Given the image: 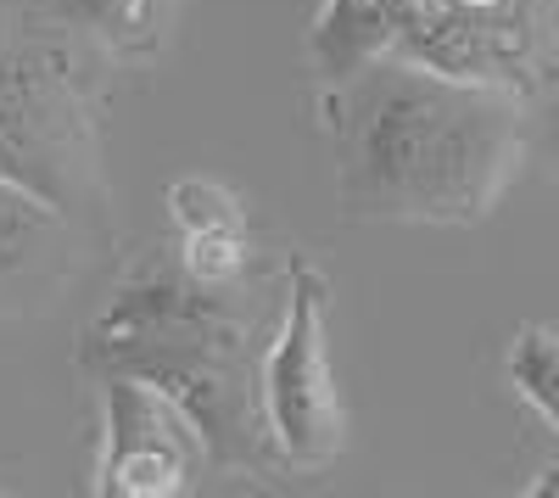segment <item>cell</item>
I'll return each instance as SVG.
<instances>
[{
  "instance_id": "1",
  "label": "cell",
  "mask_w": 559,
  "mask_h": 498,
  "mask_svg": "<svg viewBox=\"0 0 559 498\" xmlns=\"http://www.w3.org/2000/svg\"><path fill=\"white\" fill-rule=\"evenodd\" d=\"M319 129L364 224H481L526 168V96L397 51L324 84Z\"/></svg>"
},
{
  "instance_id": "2",
  "label": "cell",
  "mask_w": 559,
  "mask_h": 498,
  "mask_svg": "<svg viewBox=\"0 0 559 498\" xmlns=\"http://www.w3.org/2000/svg\"><path fill=\"white\" fill-rule=\"evenodd\" d=\"M241 286H202L185 275L174 247L146 252L118 281L112 303L84 331L90 370H123L168 392L197 420L213 471H252L269 460L258 358L247 342Z\"/></svg>"
},
{
  "instance_id": "3",
  "label": "cell",
  "mask_w": 559,
  "mask_h": 498,
  "mask_svg": "<svg viewBox=\"0 0 559 498\" xmlns=\"http://www.w3.org/2000/svg\"><path fill=\"white\" fill-rule=\"evenodd\" d=\"M73 51V39L45 28L0 51V179L57 202L62 213L96 197L102 179V146Z\"/></svg>"
},
{
  "instance_id": "4",
  "label": "cell",
  "mask_w": 559,
  "mask_h": 498,
  "mask_svg": "<svg viewBox=\"0 0 559 498\" xmlns=\"http://www.w3.org/2000/svg\"><path fill=\"white\" fill-rule=\"evenodd\" d=\"M280 325L258 358V403H263V442L280 471L313 476L342 460L347 448V410L324 336V303L331 281L308 258L286 263L280 281Z\"/></svg>"
},
{
  "instance_id": "5",
  "label": "cell",
  "mask_w": 559,
  "mask_h": 498,
  "mask_svg": "<svg viewBox=\"0 0 559 498\" xmlns=\"http://www.w3.org/2000/svg\"><path fill=\"white\" fill-rule=\"evenodd\" d=\"M397 57L532 102L559 84V0H397Z\"/></svg>"
},
{
  "instance_id": "6",
  "label": "cell",
  "mask_w": 559,
  "mask_h": 498,
  "mask_svg": "<svg viewBox=\"0 0 559 498\" xmlns=\"http://www.w3.org/2000/svg\"><path fill=\"white\" fill-rule=\"evenodd\" d=\"M102 465H96V493L112 498H174L191 487L202 465H213L197 420L179 410L168 392L152 381L102 370Z\"/></svg>"
},
{
  "instance_id": "7",
  "label": "cell",
  "mask_w": 559,
  "mask_h": 498,
  "mask_svg": "<svg viewBox=\"0 0 559 498\" xmlns=\"http://www.w3.org/2000/svg\"><path fill=\"white\" fill-rule=\"evenodd\" d=\"M79 269L73 218L12 179H0V313L23 308V297H51Z\"/></svg>"
},
{
  "instance_id": "8",
  "label": "cell",
  "mask_w": 559,
  "mask_h": 498,
  "mask_svg": "<svg viewBox=\"0 0 559 498\" xmlns=\"http://www.w3.org/2000/svg\"><path fill=\"white\" fill-rule=\"evenodd\" d=\"M23 17L73 45H96L118 62H146L163 51L168 0H23Z\"/></svg>"
},
{
  "instance_id": "9",
  "label": "cell",
  "mask_w": 559,
  "mask_h": 498,
  "mask_svg": "<svg viewBox=\"0 0 559 498\" xmlns=\"http://www.w3.org/2000/svg\"><path fill=\"white\" fill-rule=\"evenodd\" d=\"M397 51V0H324L308 28V68L319 84H336Z\"/></svg>"
},
{
  "instance_id": "10",
  "label": "cell",
  "mask_w": 559,
  "mask_h": 498,
  "mask_svg": "<svg viewBox=\"0 0 559 498\" xmlns=\"http://www.w3.org/2000/svg\"><path fill=\"white\" fill-rule=\"evenodd\" d=\"M503 376L548 437H559V325H521L503 347Z\"/></svg>"
},
{
  "instance_id": "11",
  "label": "cell",
  "mask_w": 559,
  "mask_h": 498,
  "mask_svg": "<svg viewBox=\"0 0 559 498\" xmlns=\"http://www.w3.org/2000/svg\"><path fill=\"white\" fill-rule=\"evenodd\" d=\"M168 224L174 236H197V230H247V202L207 174H185L168 186Z\"/></svg>"
},
{
  "instance_id": "12",
  "label": "cell",
  "mask_w": 559,
  "mask_h": 498,
  "mask_svg": "<svg viewBox=\"0 0 559 498\" xmlns=\"http://www.w3.org/2000/svg\"><path fill=\"white\" fill-rule=\"evenodd\" d=\"M174 258L185 263V275L202 286H241L252 263V224L247 230H197L174 236Z\"/></svg>"
},
{
  "instance_id": "13",
  "label": "cell",
  "mask_w": 559,
  "mask_h": 498,
  "mask_svg": "<svg viewBox=\"0 0 559 498\" xmlns=\"http://www.w3.org/2000/svg\"><path fill=\"white\" fill-rule=\"evenodd\" d=\"M559 487V465H548V471H537V482H526V493H554Z\"/></svg>"
}]
</instances>
